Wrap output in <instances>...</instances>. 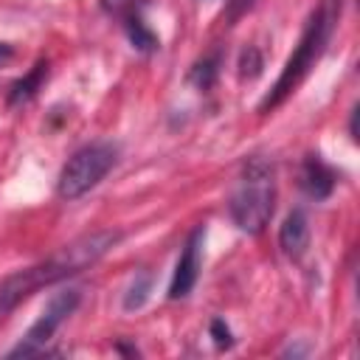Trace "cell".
<instances>
[{
    "instance_id": "6da1fadb",
    "label": "cell",
    "mask_w": 360,
    "mask_h": 360,
    "mask_svg": "<svg viewBox=\"0 0 360 360\" xmlns=\"http://www.w3.org/2000/svg\"><path fill=\"white\" fill-rule=\"evenodd\" d=\"M121 231L115 228H104V231H93V233H84L79 239H73L70 245L59 248L53 256H48L45 262L34 264V267H25L14 276H8L3 284H0V321H6L25 298H31L39 287H48V284H56L68 276H76L82 273L84 267L96 264L101 256H107L118 242H121Z\"/></svg>"
},
{
    "instance_id": "7a4b0ae2",
    "label": "cell",
    "mask_w": 360,
    "mask_h": 360,
    "mask_svg": "<svg viewBox=\"0 0 360 360\" xmlns=\"http://www.w3.org/2000/svg\"><path fill=\"white\" fill-rule=\"evenodd\" d=\"M338 17H340V0H323V3L318 6V11L312 14V20H309V25H307V31H304V37H301V42H298V51L287 59V65H284V70H281L276 87H273L270 96L259 104V112H267V110L278 107V104L298 87V82L309 73V68H312V65L321 59V53L326 51Z\"/></svg>"
},
{
    "instance_id": "3957f363",
    "label": "cell",
    "mask_w": 360,
    "mask_h": 360,
    "mask_svg": "<svg viewBox=\"0 0 360 360\" xmlns=\"http://www.w3.org/2000/svg\"><path fill=\"white\" fill-rule=\"evenodd\" d=\"M276 211V180L273 163L264 158H250L242 166V177L228 197V214L233 225L245 233H262Z\"/></svg>"
},
{
    "instance_id": "277c9868",
    "label": "cell",
    "mask_w": 360,
    "mask_h": 360,
    "mask_svg": "<svg viewBox=\"0 0 360 360\" xmlns=\"http://www.w3.org/2000/svg\"><path fill=\"white\" fill-rule=\"evenodd\" d=\"M118 160V149L112 143H90L82 146L59 172V183L56 191L62 200H79L84 197L90 188H96L104 174L115 166Z\"/></svg>"
},
{
    "instance_id": "5b68a950",
    "label": "cell",
    "mask_w": 360,
    "mask_h": 360,
    "mask_svg": "<svg viewBox=\"0 0 360 360\" xmlns=\"http://www.w3.org/2000/svg\"><path fill=\"white\" fill-rule=\"evenodd\" d=\"M79 301H82V292L79 290H62V292H56L51 301H48V307H45V312L39 315V321L25 332V338L8 352V357H31V354H39L42 349H45V343L53 338V332L68 321V315L79 307Z\"/></svg>"
},
{
    "instance_id": "8992f818",
    "label": "cell",
    "mask_w": 360,
    "mask_h": 360,
    "mask_svg": "<svg viewBox=\"0 0 360 360\" xmlns=\"http://www.w3.org/2000/svg\"><path fill=\"white\" fill-rule=\"evenodd\" d=\"M200 242H202V228H194L188 242L183 245V253L177 259V267H174V276H172V284H169V298L172 301L186 298L197 284V276H200Z\"/></svg>"
},
{
    "instance_id": "52a82bcc",
    "label": "cell",
    "mask_w": 360,
    "mask_h": 360,
    "mask_svg": "<svg viewBox=\"0 0 360 360\" xmlns=\"http://www.w3.org/2000/svg\"><path fill=\"white\" fill-rule=\"evenodd\" d=\"M278 248H281V253H284L287 259H292V262H298V259L307 253V248H309V219H307V214H304L301 208L290 211L287 219L281 222Z\"/></svg>"
},
{
    "instance_id": "ba28073f",
    "label": "cell",
    "mask_w": 360,
    "mask_h": 360,
    "mask_svg": "<svg viewBox=\"0 0 360 360\" xmlns=\"http://www.w3.org/2000/svg\"><path fill=\"white\" fill-rule=\"evenodd\" d=\"M301 188L312 197V200H326L335 188V172L318 158V155H309L301 166Z\"/></svg>"
},
{
    "instance_id": "9c48e42d",
    "label": "cell",
    "mask_w": 360,
    "mask_h": 360,
    "mask_svg": "<svg viewBox=\"0 0 360 360\" xmlns=\"http://www.w3.org/2000/svg\"><path fill=\"white\" fill-rule=\"evenodd\" d=\"M45 73H48V62L39 59V62L31 68L28 76H22V79H17V82L11 84V90H8V107H22V104H28V101L37 96V90H39Z\"/></svg>"
},
{
    "instance_id": "30bf717a",
    "label": "cell",
    "mask_w": 360,
    "mask_h": 360,
    "mask_svg": "<svg viewBox=\"0 0 360 360\" xmlns=\"http://www.w3.org/2000/svg\"><path fill=\"white\" fill-rule=\"evenodd\" d=\"M124 28H127L129 42H132L138 51L152 53V51H158V48H160L158 37H155V34L146 28V22L141 20V14H138V11H135V14H129V17H124Z\"/></svg>"
},
{
    "instance_id": "8fae6325",
    "label": "cell",
    "mask_w": 360,
    "mask_h": 360,
    "mask_svg": "<svg viewBox=\"0 0 360 360\" xmlns=\"http://www.w3.org/2000/svg\"><path fill=\"white\" fill-rule=\"evenodd\" d=\"M149 290H152V276L149 273H138L124 295V309H141L149 298Z\"/></svg>"
},
{
    "instance_id": "7c38bea8",
    "label": "cell",
    "mask_w": 360,
    "mask_h": 360,
    "mask_svg": "<svg viewBox=\"0 0 360 360\" xmlns=\"http://www.w3.org/2000/svg\"><path fill=\"white\" fill-rule=\"evenodd\" d=\"M217 65H219V56H205L202 62L194 65V70H191L188 79H191L200 90H208V87L214 84V79H217Z\"/></svg>"
},
{
    "instance_id": "4fadbf2b",
    "label": "cell",
    "mask_w": 360,
    "mask_h": 360,
    "mask_svg": "<svg viewBox=\"0 0 360 360\" xmlns=\"http://www.w3.org/2000/svg\"><path fill=\"white\" fill-rule=\"evenodd\" d=\"M262 68H264V59H262L259 48L248 45L239 56V79H256L262 73Z\"/></svg>"
},
{
    "instance_id": "5bb4252c",
    "label": "cell",
    "mask_w": 360,
    "mask_h": 360,
    "mask_svg": "<svg viewBox=\"0 0 360 360\" xmlns=\"http://www.w3.org/2000/svg\"><path fill=\"white\" fill-rule=\"evenodd\" d=\"M211 338H214L217 349H231V346H233L231 329H228V323H225L222 318H214V321H211Z\"/></svg>"
},
{
    "instance_id": "9a60e30c",
    "label": "cell",
    "mask_w": 360,
    "mask_h": 360,
    "mask_svg": "<svg viewBox=\"0 0 360 360\" xmlns=\"http://www.w3.org/2000/svg\"><path fill=\"white\" fill-rule=\"evenodd\" d=\"M101 6H104L107 14H115V17H121V20L138 11L135 0H101Z\"/></svg>"
},
{
    "instance_id": "2e32d148",
    "label": "cell",
    "mask_w": 360,
    "mask_h": 360,
    "mask_svg": "<svg viewBox=\"0 0 360 360\" xmlns=\"http://www.w3.org/2000/svg\"><path fill=\"white\" fill-rule=\"evenodd\" d=\"M11 56H14V48L6 45V42H0V62H6V59H11Z\"/></svg>"
}]
</instances>
